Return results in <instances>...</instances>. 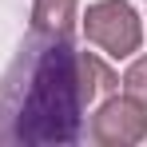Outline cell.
Listing matches in <instances>:
<instances>
[{
	"label": "cell",
	"instance_id": "6da1fadb",
	"mask_svg": "<svg viewBox=\"0 0 147 147\" xmlns=\"http://www.w3.org/2000/svg\"><path fill=\"white\" fill-rule=\"evenodd\" d=\"M84 107L72 40H44L28 32L20 56L0 80V139L76 143Z\"/></svg>",
	"mask_w": 147,
	"mask_h": 147
},
{
	"label": "cell",
	"instance_id": "8992f818",
	"mask_svg": "<svg viewBox=\"0 0 147 147\" xmlns=\"http://www.w3.org/2000/svg\"><path fill=\"white\" fill-rule=\"evenodd\" d=\"M119 92H123V96H131V99H139V103L147 107V56L131 60V68H127L123 80H119Z\"/></svg>",
	"mask_w": 147,
	"mask_h": 147
},
{
	"label": "cell",
	"instance_id": "277c9868",
	"mask_svg": "<svg viewBox=\"0 0 147 147\" xmlns=\"http://www.w3.org/2000/svg\"><path fill=\"white\" fill-rule=\"evenodd\" d=\"M80 20V0H32V36L72 40Z\"/></svg>",
	"mask_w": 147,
	"mask_h": 147
},
{
	"label": "cell",
	"instance_id": "3957f363",
	"mask_svg": "<svg viewBox=\"0 0 147 147\" xmlns=\"http://www.w3.org/2000/svg\"><path fill=\"white\" fill-rule=\"evenodd\" d=\"M88 135L99 147H131V143H139V139H147V107L139 99L123 96V92H111L96 107V115L88 123Z\"/></svg>",
	"mask_w": 147,
	"mask_h": 147
},
{
	"label": "cell",
	"instance_id": "5b68a950",
	"mask_svg": "<svg viewBox=\"0 0 147 147\" xmlns=\"http://www.w3.org/2000/svg\"><path fill=\"white\" fill-rule=\"evenodd\" d=\"M76 76H80V96H84V103H96L99 96L119 92V76L111 72L96 52H76Z\"/></svg>",
	"mask_w": 147,
	"mask_h": 147
},
{
	"label": "cell",
	"instance_id": "7a4b0ae2",
	"mask_svg": "<svg viewBox=\"0 0 147 147\" xmlns=\"http://www.w3.org/2000/svg\"><path fill=\"white\" fill-rule=\"evenodd\" d=\"M80 20H84L88 44H96L111 60H127L143 44V20L127 0H96V4H88V12Z\"/></svg>",
	"mask_w": 147,
	"mask_h": 147
}]
</instances>
